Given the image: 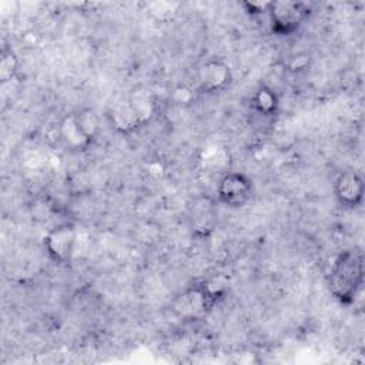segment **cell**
<instances>
[{"label": "cell", "instance_id": "cell-8", "mask_svg": "<svg viewBox=\"0 0 365 365\" xmlns=\"http://www.w3.org/2000/svg\"><path fill=\"white\" fill-rule=\"evenodd\" d=\"M107 118L113 130L121 135H128L144 124L128 98H123L113 104L107 113Z\"/></svg>", "mask_w": 365, "mask_h": 365}, {"label": "cell", "instance_id": "cell-6", "mask_svg": "<svg viewBox=\"0 0 365 365\" xmlns=\"http://www.w3.org/2000/svg\"><path fill=\"white\" fill-rule=\"evenodd\" d=\"M218 298H221V292L218 289H212L205 282L195 284L178 298L177 308L182 315L197 317L210 311Z\"/></svg>", "mask_w": 365, "mask_h": 365}, {"label": "cell", "instance_id": "cell-1", "mask_svg": "<svg viewBox=\"0 0 365 365\" xmlns=\"http://www.w3.org/2000/svg\"><path fill=\"white\" fill-rule=\"evenodd\" d=\"M364 252L361 248H346L331 262L328 272V291L341 305H352L364 285Z\"/></svg>", "mask_w": 365, "mask_h": 365}, {"label": "cell", "instance_id": "cell-5", "mask_svg": "<svg viewBox=\"0 0 365 365\" xmlns=\"http://www.w3.org/2000/svg\"><path fill=\"white\" fill-rule=\"evenodd\" d=\"M332 192L342 208H359L365 198V182L362 175L351 168L341 171L332 182Z\"/></svg>", "mask_w": 365, "mask_h": 365}, {"label": "cell", "instance_id": "cell-14", "mask_svg": "<svg viewBox=\"0 0 365 365\" xmlns=\"http://www.w3.org/2000/svg\"><path fill=\"white\" fill-rule=\"evenodd\" d=\"M78 125L81 127V130L84 131V134L94 141V138L97 137L98 131H100V117L98 114L93 110V108H83L74 113Z\"/></svg>", "mask_w": 365, "mask_h": 365}, {"label": "cell", "instance_id": "cell-12", "mask_svg": "<svg viewBox=\"0 0 365 365\" xmlns=\"http://www.w3.org/2000/svg\"><path fill=\"white\" fill-rule=\"evenodd\" d=\"M20 68V61L16 51L9 46L3 44L0 50V83L4 86L16 78Z\"/></svg>", "mask_w": 365, "mask_h": 365}, {"label": "cell", "instance_id": "cell-15", "mask_svg": "<svg viewBox=\"0 0 365 365\" xmlns=\"http://www.w3.org/2000/svg\"><path fill=\"white\" fill-rule=\"evenodd\" d=\"M241 6L245 9L247 14H250L251 17H255V16H262L268 13L269 1H242Z\"/></svg>", "mask_w": 365, "mask_h": 365}, {"label": "cell", "instance_id": "cell-10", "mask_svg": "<svg viewBox=\"0 0 365 365\" xmlns=\"http://www.w3.org/2000/svg\"><path fill=\"white\" fill-rule=\"evenodd\" d=\"M60 137L73 150H86L93 141L84 134L81 127L77 123L74 113L67 114L60 123Z\"/></svg>", "mask_w": 365, "mask_h": 365}, {"label": "cell", "instance_id": "cell-11", "mask_svg": "<svg viewBox=\"0 0 365 365\" xmlns=\"http://www.w3.org/2000/svg\"><path fill=\"white\" fill-rule=\"evenodd\" d=\"M127 98L131 101L133 107L141 117L143 123H147L153 117L154 108H155V100L150 90L138 87Z\"/></svg>", "mask_w": 365, "mask_h": 365}, {"label": "cell", "instance_id": "cell-13", "mask_svg": "<svg viewBox=\"0 0 365 365\" xmlns=\"http://www.w3.org/2000/svg\"><path fill=\"white\" fill-rule=\"evenodd\" d=\"M181 4L177 1H151L147 3V13L160 23L173 20L180 11Z\"/></svg>", "mask_w": 365, "mask_h": 365}, {"label": "cell", "instance_id": "cell-2", "mask_svg": "<svg viewBox=\"0 0 365 365\" xmlns=\"http://www.w3.org/2000/svg\"><path fill=\"white\" fill-rule=\"evenodd\" d=\"M268 19L271 31L279 37L297 33L311 14V7L305 1L274 0L269 1Z\"/></svg>", "mask_w": 365, "mask_h": 365}, {"label": "cell", "instance_id": "cell-3", "mask_svg": "<svg viewBox=\"0 0 365 365\" xmlns=\"http://www.w3.org/2000/svg\"><path fill=\"white\" fill-rule=\"evenodd\" d=\"M252 180L240 171L225 173L217 184L218 201L231 210H240L245 207L252 200Z\"/></svg>", "mask_w": 365, "mask_h": 365}, {"label": "cell", "instance_id": "cell-7", "mask_svg": "<svg viewBox=\"0 0 365 365\" xmlns=\"http://www.w3.org/2000/svg\"><path fill=\"white\" fill-rule=\"evenodd\" d=\"M200 87L205 93H220L230 87L232 81V71L228 63L222 58H208L198 73Z\"/></svg>", "mask_w": 365, "mask_h": 365}, {"label": "cell", "instance_id": "cell-4", "mask_svg": "<svg viewBox=\"0 0 365 365\" xmlns=\"http://www.w3.org/2000/svg\"><path fill=\"white\" fill-rule=\"evenodd\" d=\"M77 241V230L70 222H63L48 230L43 238L48 258L56 264H66L71 259Z\"/></svg>", "mask_w": 365, "mask_h": 365}, {"label": "cell", "instance_id": "cell-9", "mask_svg": "<svg viewBox=\"0 0 365 365\" xmlns=\"http://www.w3.org/2000/svg\"><path fill=\"white\" fill-rule=\"evenodd\" d=\"M250 103H251V108L258 115L265 118L274 117L279 108V97L277 91L265 84H261L254 90Z\"/></svg>", "mask_w": 365, "mask_h": 365}]
</instances>
